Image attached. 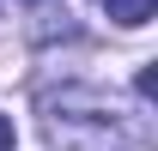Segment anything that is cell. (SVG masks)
Listing matches in <instances>:
<instances>
[{"label": "cell", "mask_w": 158, "mask_h": 151, "mask_svg": "<svg viewBox=\"0 0 158 151\" xmlns=\"http://www.w3.org/2000/svg\"><path fill=\"white\" fill-rule=\"evenodd\" d=\"M43 133L61 151H152L146 103H116L98 85H61L43 97Z\"/></svg>", "instance_id": "obj_1"}, {"label": "cell", "mask_w": 158, "mask_h": 151, "mask_svg": "<svg viewBox=\"0 0 158 151\" xmlns=\"http://www.w3.org/2000/svg\"><path fill=\"white\" fill-rule=\"evenodd\" d=\"M152 6L158 0H103V12H110L116 24H128V30H140V24L152 18Z\"/></svg>", "instance_id": "obj_2"}, {"label": "cell", "mask_w": 158, "mask_h": 151, "mask_svg": "<svg viewBox=\"0 0 158 151\" xmlns=\"http://www.w3.org/2000/svg\"><path fill=\"white\" fill-rule=\"evenodd\" d=\"M12 139H19V133H12V121L0 115V151H12Z\"/></svg>", "instance_id": "obj_3"}]
</instances>
